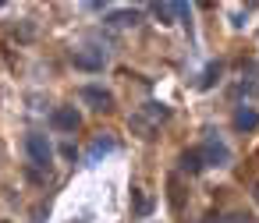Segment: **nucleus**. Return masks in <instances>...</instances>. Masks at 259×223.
I'll use <instances>...</instances> for the list:
<instances>
[{"mask_svg": "<svg viewBox=\"0 0 259 223\" xmlns=\"http://www.w3.org/2000/svg\"><path fill=\"white\" fill-rule=\"evenodd\" d=\"M252 195H255V202H259V181H255V188H252Z\"/></svg>", "mask_w": 259, "mask_h": 223, "instance_id": "17", "label": "nucleus"}, {"mask_svg": "<svg viewBox=\"0 0 259 223\" xmlns=\"http://www.w3.org/2000/svg\"><path fill=\"white\" fill-rule=\"evenodd\" d=\"M71 64H75V68H82V71H103L107 53H103V50H96V46H85V50H75V53H71Z\"/></svg>", "mask_w": 259, "mask_h": 223, "instance_id": "2", "label": "nucleus"}, {"mask_svg": "<svg viewBox=\"0 0 259 223\" xmlns=\"http://www.w3.org/2000/svg\"><path fill=\"white\" fill-rule=\"evenodd\" d=\"M202 166H206L202 149H188V152L181 156V170H185V174H202Z\"/></svg>", "mask_w": 259, "mask_h": 223, "instance_id": "7", "label": "nucleus"}, {"mask_svg": "<svg viewBox=\"0 0 259 223\" xmlns=\"http://www.w3.org/2000/svg\"><path fill=\"white\" fill-rule=\"evenodd\" d=\"M142 117H146V121L156 128L160 121H167V117H170V110H167L163 103H146V106H142Z\"/></svg>", "mask_w": 259, "mask_h": 223, "instance_id": "9", "label": "nucleus"}, {"mask_svg": "<svg viewBox=\"0 0 259 223\" xmlns=\"http://www.w3.org/2000/svg\"><path fill=\"white\" fill-rule=\"evenodd\" d=\"M82 99L93 103L96 110H110V106H114V96H110L107 89H96V85H85V89H82Z\"/></svg>", "mask_w": 259, "mask_h": 223, "instance_id": "5", "label": "nucleus"}, {"mask_svg": "<svg viewBox=\"0 0 259 223\" xmlns=\"http://www.w3.org/2000/svg\"><path fill=\"white\" fill-rule=\"evenodd\" d=\"M234 128H238V131H255V128H259V110L238 106V110H234Z\"/></svg>", "mask_w": 259, "mask_h": 223, "instance_id": "6", "label": "nucleus"}, {"mask_svg": "<svg viewBox=\"0 0 259 223\" xmlns=\"http://www.w3.org/2000/svg\"><path fill=\"white\" fill-rule=\"evenodd\" d=\"M217 78H220V64H209V68L202 71V78H199V89H209Z\"/></svg>", "mask_w": 259, "mask_h": 223, "instance_id": "14", "label": "nucleus"}, {"mask_svg": "<svg viewBox=\"0 0 259 223\" xmlns=\"http://www.w3.org/2000/svg\"><path fill=\"white\" fill-rule=\"evenodd\" d=\"M107 152H114V138H96L93 142V149H89V159L96 163L100 156H107Z\"/></svg>", "mask_w": 259, "mask_h": 223, "instance_id": "10", "label": "nucleus"}, {"mask_svg": "<svg viewBox=\"0 0 259 223\" xmlns=\"http://www.w3.org/2000/svg\"><path fill=\"white\" fill-rule=\"evenodd\" d=\"M202 159H206V163H217V166H227V163H231V149H227L220 138H209L206 149H202Z\"/></svg>", "mask_w": 259, "mask_h": 223, "instance_id": "4", "label": "nucleus"}, {"mask_svg": "<svg viewBox=\"0 0 259 223\" xmlns=\"http://www.w3.org/2000/svg\"><path fill=\"white\" fill-rule=\"evenodd\" d=\"M206 223H220V216H217V212H209V216H206Z\"/></svg>", "mask_w": 259, "mask_h": 223, "instance_id": "16", "label": "nucleus"}, {"mask_svg": "<svg viewBox=\"0 0 259 223\" xmlns=\"http://www.w3.org/2000/svg\"><path fill=\"white\" fill-rule=\"evenodd\" d=\"M153 11H156V18H160V22H163V25H170V22H174V18H178V15H185V11H188V8H185V4H156V8H153Z\"/></svg>", "mask_w": 259, "mask_h": 223, "instance_id": "8", "label": "nucleus"}, {"mask_svg": "<svg viewBox=\"0 0 259 223\" xmlns=\"http://www.w3.org/2000/svg\"><path fill=\"white\" fill-rule=\"evenodd\" d=\"M50 124H54L57 131H78L82 114H78L75 106H57V110H54V117H50Z\"/></svg>", "mask_w": 259, "mask_h": 223, "instance_id": "3", "label": "nucleus"}, {"mask_svg": "<svg viewBox=\"0 0 259 223\" xmlns=\"http://www.w3.org/2000/svg\"><path fill=\"white\" fill-rule=\"evenodd\" d=\"M25 156H29L36 166H50V163H54V145H50V138L39 135V131L25 135Z\"/></svg>", "mask_w": 259, "mask_h": 223, "instance_id": "1", "label": "nucleus"}, {"mask_svg": "<svg viewBox=\"0 0 259 223\" xmlns=\"http://www.w3.org/2000/svg\"><path fill=\"white\" fill-rule=\"evenodd\" d=\"M227 223H252V216H248V212H231Z\"/></svg>", "mask_w": 259, "mask_h": 223, "instance_id": "15", "label": "nucleus"}, {"mask_svg": "<svg viewBox=\"0 0 259 223\" xmlns=\"http://www.w3.org/2000/svg\"><path fill=\"white\" fill-rule=\"evenodd\" d=\"M107 22H110V25H135V22H139V11H114Z\"/></svg>", "mask_w": 259, "mask_h": 223, "instance_id": "13", "label": "nucleus"}, {"mask_svg": "<svg viewBox=\"0 0 259 223\" xmlns=\"http://www.w3.org/2000/svg\"><path fill=\"white\" fill-rule=\"evenodd\" d=\"M132 131H139V138H153V131H156V128H153L142 114H135V117H132Z\"/></svg>", "mask_w": 259, "mask_h": 223, "instance_id": "11", "label": "nucleus"}, {"mask_svg": "<svg viewBox=\"0 0 259 223\" xmlns=\"http://www.w3.org/2000/svg\"><path fill=\"white\" fill-rule=\"evenodd\" d=\"M132 202H135V212H139V216H149V212H153V202H149L139 188H132Z\"/></svg>", "mask_w": 259, "mask_h": 223, "instance_id": "12", "label": "nucleus"}]
</instances>
